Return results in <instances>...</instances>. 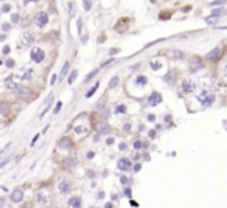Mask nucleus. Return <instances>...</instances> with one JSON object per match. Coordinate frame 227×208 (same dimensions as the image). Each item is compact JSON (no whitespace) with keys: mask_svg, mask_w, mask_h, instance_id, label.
Here are the masks:
<instances>
[{"mask_svg":"<svg viewBox=\"0 0 227 208\" xmlns=\"http://www.w3.org/2000/svg\"><path fill=\"white\" fill-rule=\"evenodd\" d=\"M34 24L36 26H39V28H44V26H47L48 24V16L47 13H39L36 16V19H34Z\"/></svg>","mask_w":227,"mask_h":208,"instance_id":"1","label":"nucleus"},{"mask_svg":"<svg viewBox=\"0 0 227 208\" xmlns=\"http://www.w3.org/2000/svg\"><path fill=\"white\" fill-rule=\"evenodd\" d=\"M45 58V53L44 50H41V48H34L33 51H31V59H33L34 62H42Z\"/></svg>","mask_w":227,"mask_h":208,"instance_id":"2","label":"nucleus"},{"mask_svg":"<svg viewBox=\"0 0 227 208\" xmlns=\"http://www.w3.org/2000/svg\"><path fill=\"white\" fill-rule=\"evenodd\" d=\"M11 200L14 202V204H19V202L24 200V191L20 188H16L13 193H11Z\"/></svg>","mask_w":227,"mask_h":208,"instance_id":"3","label":"nucleus"},{"mask_svg":"<svg viewBox=\"0 0 227 208\" xmlns=\"http://www.w3.org/2000/svg\"><path fill=\"white\" fill-rule=\"evenodd\" d=\"M131 160H129V158H120V160H118V163H117V168L118 169H121V171H126V169H129L131 168Z\"/></svg>","mask_w":227,"mask_h":208,"instance_id":"4","label":"nucleus"},{"mask_svg":"<svg viewBox=\"0 0 227 208\" xmlns=\"http://www.w3.org/2000/svg\"><path fill=\"white\" fill-rule=\"evenodd\" d=\"M196 89V85H194V83L193 81H188V79H185L182 83V90L185 92V93H191V92Z\"/></svg>","mask_w":227,"mask_h":208,"instance_id":"5","label":"nucleus"},{"mask_svg":"<svg viewBox=\"0 0 227 208\" xmlns=\"http://www.w3.org/2000/svg\"><path fill=\"white\" fill-rule=\"evenodd\" d=\"M34 41H36V36H34L33 31H25L24 33V43L25 45H31Z\"/></svg>","mask_w":227,"mask_h":208,"instance_id":"6","label":"nucleus"},{"mask_svg":"<svg viewBox=\"0 0 227 208\" xmlns=\"http://www.w3.org/2000/svg\"><path fill=\"white\" fill-rule=\"evenodd\" d=\"M160 101H162V95L157 93V92H154V93L148 98V104H149V106H157Z\"/></svg>","mask_w":227,"mask_h":208,"instance_id":"7","label":"nucleus"},{"mask_svg":"<svg viewBox=\"0 0 227 208\" xmlns=\"http://www.w3.org/2000/svg\"><path fill=\"white\" fill-rule=\"evenodd\" d=\"M16 95H17L19 98H22V100H28V96H30V92L28 89H25V87H16Z\"/></svg>","mask_w":227,"mask_h":208,"instance_id":"8","label":"nucleus"},{"mask_svg":"<svg viewBox=\"0 0 227 208\" xmlns=\"http://www.w3.org/2000/svg\"><path fill=\"white\" fill-rule=\"evenodd\" d=\"M219 56H221V48H215V50H212L205 56V59H207V61H216Z\"/></svg>","mask_w":227,"mask_h":208,"instance_id":"9","label":"nucleus"},{"mask_svg":"<svg viewBox=\"0 0 227 208\" xmlns=\"http://www.w3.org/2000/svg\"><path fill=\"white\" fill-rule=\"evenodd\" d=\"M48 200H50V194L47 193V191H41L39 194H37V202L39 204H48Z\"/></svg>","mask_w":227,"mask_h":208,"instance_id":"10","label":"nucleus"},{"mask_svg":"<svg viewBox=\"0 0 227 208\" xmlns=\"http://www.w3.org/2000/svg\"><path fill=\"white\" fill-rule=\"evenodd\" d=\"M202 67V61L199 58H194V59H191V62H190V70L191 72H196V70H199Z\"/></svg>","mask_w":227,"mask_h":208,"instance_id":"11","label":"nucleus"},{"mask_svg":"<svg viewBox=\"0 0 227 208\" xmlns=\"http://www.w3.org/2000/svg\"><path fill=\"white\" fill-rule=\"evenodd\" d=\"M98 132H103V134H107V132H111V126L107 124V123H100L98 124Z\"/></svg>","mask_w":227,"mask_h":208,"instance_id":"12","label":"nucleus"},{"mask_svg":"<svg viewBox=\"0 0 227 208\" xmlns=\"http://www.w3.org/2000/svg\"><path fill=\"white\" fill-rule=\"evenodd\" d=\"M69 207H72V208L81 207V199L79 197H72V199L69 200Z\"/></svg>","mask_w":227,"mask_h":208,"instance_id":"13","label":"nucleus"},{"mask_svg":"<svg viewBox=\"0 0 227 208\" xmlns=\"http://www.w3.org/2000/svg\"><path fill=\"white\" fill-rule=\"evenodd\" d=\"M9 112V104L6 103H0V115H5Z\"/></svg>","mask_w":227,"mask_h":208,"instance_id":"14","label":"nucleus"},{"mask_svg":"<svg viewBox=\"0 0 227 208\" xmlns=\"http://www.w3.org/2000/svg\"><path fill=\"white\" fill-rule=\"evenodd\" d=\"M59 146L61 147H70L72 146V141H70V138H62L61 141H59Z\"/></svg>","mask_w":227,"mask_h":208,"instance_id":"15","label":"nucleus"},{"mask_svg":"<svg viewBox=\"0 0 227 208\" xmlns=\"http://www.w3.org/2000/svg\"><path fill=\"white\" fill-rule=\"evenodd\" d=\"M136 83H137L138 85H142V87H143V85H146L148 79L145 78V76H140V75H138V76H137V79H136Z\"/></svg>","mask_w":227,"mask_h":208,"instance_id":"16","label":"nucleus"},{"mask_svg":"<svg viewBox=\"0 0 227 208\" xmlns=\"http://www.w3.org/2000/svg\"><path fill=\"white\" fill-rule=\"evenodd\" d=\"M118 83H120L118 76H114V78L111 79V83H109V89H115V87L118 85Z\"/></svg>","mask_w":227,"mask_h":208,"instance_id":"17","label":"nucleus"},{"mask_svg":"<svg viewBox=\"0 0 227 208\" xmlns=\"http://www.w3.org/2000/svg\"><path fill=\"white\" fill-rule=\"evenodd\" d=\"M59 191H61V193H69V191H70V185L66 183V182H62L61 185H59Z\"/></svg>","mask_w":227,"mask_h":208,"instance_id":"18","label":"nucleus"},{"mask_svg":"<svg viewBox=\"0 0 227 208\" xmlns=\"http://www.w3.org/2000/svg\"><path fill=\"white\" fill-rule=\"evenodd\" d=\"M219 17H216V16H208V17H205V22H207L208 25H215L216 22H218Z\"/></svg>","mask_w":227,"mask_h":208,"instance_id":"19","label":"nucleus"},{"mask_svg":"<svg viewBox=\"0 0 227 208\" xmlns=\"http://www.w3.org/2000/svg\"><path fill=\"white\" fill-rule=\"evenodd\" d=\"M201 100H202V98H201ZM213 101H215V95H210V96H207V98H204L201 103L205 104V106H208V104H212Z\"/></svg>","mask_w":227,"mask_h":208,"instance_id":"20","label":"nucleus"},{"mask_svg":"<svg viewBox=\"0 0 227 208\" xmlns=\"http://www.w3.org/2000/svg\"><path fill=\"white\" fill-rule=\"evenodd\" d=\"M224 14H226V9H224V8L215 9L213 13H212V16H216V17H221V16H224Z\"/></svg>","mask_w":227,"mask_h":208,"instance_id":"21","label":"nucleus"},{"mask_svg":"<svg viewBox=\"0 0 227 208\" xmlns=\"http://www.w3.org/2000/svg\"><path fill=\"white\" fill-rule=\"evenodd\" d=\"M98 87H100V84L96 83V84H95V85H94V87H92V89L87 92V93H86V98H90V96H92V95H94L95 92H96V89H98Z\"/></svg>","mask_w":227,"mask_h":208,"instance_id":"22","label":"nucleus"},{"mask_svg":"<svg viewBox=\"0 0 227 208\" xmlns=\"http://www.w3.org/2000/svg\"><path fill=\"white\" fill-rule=\"evenodd\" d=\"M76 76H78V72H76V70H73V72L70 73V76H69V84H73L75 79H76Z\"/></svg>","mask_w":227,"mask_h":208,"instance_id":"23","label":"nucleus"},{"mask_svg":"<svg viewBox=\"0 0 227 208\" xmlns=\"http://www.w3.org/2000/svg\"><path fill=\"white\" fill-rule=\"evenodd\" d=\"M11 79H13L11 76H9V78H6V81H5V84H6V87H8V89H16V84L13 83Z\"/></svg>","mask_w":227,"mask_h":208,"instance_id":"24","label":"nucleus"},{"mask_svg":"<svg viewBox=\"0 0 227 208\" xmlns=\"http://www.w3.org/2000/svg\"><path fill=\"white\" fill-rule=\"evenodd\" d=\"M64 166H67V168H73V166H75V158H67V160L64 162Z\"/></svg>","mask_w":227,"mask_h":208,"instance_id":"25","label":"nucleus"},{"mask_svg":"<svg viewBox=\"0 0 227 208\" xmlns=\"http://www.w3.org/2000/svg\"><path fill=\"white\" fill-rule=\"evenodd\" d=\"M67 72H69V62H66L62 65V70H61V78H64V76L67 75Z\"/></svg>","mask_w":227,"mask_h":208,"instance_id":"26","label":"nucleus"},{"mask_svg":"<svg viewBox=\"0 0 227 208\" xmlns=\"http://www.w3.org/2000/svg\"><path fill=\"white\" fill-rule=\"evenodd\" d=\"M115 112H117V113H125V112H126V106H123V104H120V106H117Z\"/></svg>","mask_w":227,"mask_h":208,"instance_id":"27","label":"nucleus"},{"mask_svg":"<svg viewBox=\"0 0 227 208\" xmlns=\"http://www.w3.org/2000/svg\"><path fill=\"white\" fill-rule=\"evenodd\" d=\"M160 67H162V64H160V62H157V61L151 62V68H153V70H159Z\"/></svg>","mask_w":227,"mask_h":208,"instance_id":"28","label":"nucleus"},{"mask_svg":"<svg viewBox=\"0 0 227 208\" xmlns=\"http://www.w3.org/2000/svg\"><path fill=\"white\" fill-rule=\"evenodd\" d=\"M134 147H136V149L138 151V149H142V147H143V143H142V141H134Z\"/></svg>","mask_w":227,"mask_h":208,"instance_id":"29","label":"nucleus"},{"mask_svg":"<svg viewBox=\"0 0 227 208\" xmlns=\"http://www.w3.org/2000/svg\"><path fill=\"white\" fill-rule=\"evenodd\" d=\"M92 6V3H90V0H84V11H89Z\"/></svg>","mask_w":227,"mask_h":208,"instance_id":"30","label":"nucleus"},{"mask_svg":"<svg viewBox=\"0 0 227 208\" xmlns=\"http://www.w3.org/2000/svg\"><path fill=\"white\" fill-rule=\"evenodd\" d=\"M61 107H62V103L58 101V104H56V107H55V110H53V113H58L59 110H61Z\"/></svg>","mask_w":227,"mask_h":208,"instance_id":"31","label":"nucleus"},{"mask_svg":"<svg viewBox=\"0 0 227 208\" xmlns=\"http://www.w3.org/2000/svg\"><path fill=\"white\" fill-rule=\"evenodd\" d=\"M224 2L226 0H216V2H210V5L212 6H215V5H224Z\"/></svg>","mask_w":227,"mask_h":208,"instance_id":"32","label":"nucleus"},{"mask_svg":"<svg viewBox=\"0 0 227 208\" xmlns=\"http://www.w3.org/2000/svg\"><path fill=\"white\" fill-rule=\"evenodd\" d=\"M2 11H3V13H9V11H11V6H9V5H3Z\"/></svg>","mask_w":227,"mask_h":208,"instance_id":"33","label":"nucleus"},{"mask_svg":"<svg viewBox=\"0 0 227 208\" xmlns=\"http://www.w3.org/2000/svg\"><path fill=\"white\" fill-rule=\"evenodd\" d=\"M5 64H6V67H9V68H13V67H14V61H11V59H8V61L5 62Z\"/></svg>","mask_w":227,"mask_h":208,"instance_id":"34","label":"nucleus"},{"mask_svg":"<svg viewBox=\"0 0 227 208\" xmlns=\"http://www.w3.org/2000/svg\"><path fill=\"white\" fill-rule=\"evenodd\" d=\"M9 162V158H5V160H2V162H0V169H2L5 165H6V163Z\"/></svg>","mask_w":227,"mask_h":208,"instance_id":"35","label":"nucleus"},{"mask_svg":"<svg viewBox=\"0 0 227 208\" xmlns=\"http://www.w3.org/2000/svg\"><path fill=\"white\" fill-rule=\"evenodd\" d=\"M19 20V14H11V22H17Z\"/></svg>","mask_w":227,"mask_h":208,"instance_id":"36","label":"nucleus"},{"mask_svg":"<svg viewBox=\"0 0 227 208\" xmlns=\"http://www.w3.org/2000/svg\"><path fill=\"white\" fill-rule=\"evenodd\" d=\"M96 73H98V70H94V72H92V73H90V75H89V78H86V81H89V79H90V78H94V76H95V75H96Z\"/></svg>","mask_w":227,"mask_h":208,"instance_id":"37","label":"nucleus"},{"mask_svg":"<svg viewBox=\"0 0 227 208\" xmlns=\"http://www.w3.org/2000/svg\"><path fill=\"white\" fill-rule=\"evenodd\" d=\"M56 76H58V75H53V76H51V79H50V84H51V85H55V83H56V79H58V78H56Z\"/></svg>","mask_w":227,"mask_h":208,"instance_id":"38","label":"nucleus"},{"mask_svg":"<svg viewBox=\"0 0 227 208\" xmlns=\"http://www.w3.org/2000/svg\"><path fill=\"white\" fill-rule=\"evenodd\" d=\"M120 182H121L123 185L128 183V177H126V176H121V177H120Z\"/></svg>","mask_w":227,"mask_h":208,"instance_id":"39","label":"nucleus"},{"mask_svg":"<svg viewBox=\"0 0 227 208\" xmlns=\"http://www.w3.org/2000/svg\"><path fill=\"white\" fill-rule=\"evenodd\" d=\"M31 73H33V72H31V70H28V72H26V73H25V76H24V79H30V78H31V76H30Z\"/></svg>","mask_w":227,"mask_h":208,"instance_id":"40","label":"nucleus"},{"mask_svg":"<svg viewBox=\"0 0 227 208\" xmlns=\"http://www.w3.org/2000/svg\"><path fill=\"white\" fill-rule=\"evenodd\" d=\"M148 137H149V138H154V137H156V130H149Z\"/></svg>","mask_w":227,"mask_h":208,"instance_id":"41","label":"nucleus"},{"mask_svg":"<svg viewBox=\"0 0 227 208\" xmlns=\"http://www.w3.org/2000/svg\"><path fill=\"white\" fill-rule=\"evenodd\" d=\"M118 147H120V151H125L126 147H128V145L126 143H120V146H118Z\"/></svg>","mask_w":227,"mask_h":208,"instance_id":"42","label":"nucleus"},{"mask_svg":"<svg viewBox=\"0 0 227 208\" xmlns=\"http://www.w3.org/2000/svg\"><path fill=\"white\" fill-rule=\"evenodd\" d=\"M140 169H142V165H140V163H137V165L134 166V171L137 172V171H140Z\"/></svg>","mask_w":227,"mask_h":208,"instance_id":"43","label":"nucleus"},{"mask_svg":"<svg viewBox=\"0 0 227 208\" xmlns=\"http://www.w3.org/2000/svg\"><path fill=\"white\" fill-rule=\"evenodd\" d=\"M106 145H107V146L114 145V138H107V140H106Z\"/></svg>","mask_w":227,"mask_h":208,"instance_id":"44","label":"nucleus"},{"mask_svg":"<svg viewBox=\"0 0 227 208\" xmlns=\"http://www.w3.org/2000/svg\"><path fill=\"white\" fill-rule=\"evenodd\" d=\"M182 56H183V54H182L181 51H176V53H174V58H179V59H181Z\"/></svg>","mask_w":227,"mask_h":208,"instance_id":"45","label":"nucleus"},{"mask_svg":"<svg viewBox=\"0 0 227 208\" xmlns=\"http://www.w3.org/2000/svg\"><path fill=\"white\" fill-rule=\"evenodd\" d=\"M9 53V47L6 45V47H3V54H8Z\"/></svg>","mask_w":227,"mask_h":208,"instance_id":"46","label":"nucleus"},{"mask_svg":"<svg viewBox=\"0 0 227 208\" xmlns=\"http://www.w3.org/2000/svg\"><path fill=\"white\" fill-rule=\"evenodd\" d=\"M9 146H11V143H8L6 146H5V149H2V151H0V155H2V154H3V152H5V151H6V149H8V147H9Z\"/></svg>","mask_w":227,"mask_h":208,"instance_id":"47","label":"nucleus"},{"mask_svg":"<svg viewBox=\"0 0 227 208\" xmlns=\"http://www.w3.org/2000/svg\"><path fill=\"white\" fill-rule=\"evenodd\" d=\"M9 28H11V26H9V24H3V30H5V31H8Z\"/></svg>","mask_w":227,"mask_h":208,"instance_id":"48","label":"nucleus"},{"mask_svg":"<svg viewBox=\"0 0 227 208\" xmlns=\"http://www.w3.org/2000/svg\"><path fill=\"white\" fill-rule=\"evenodd\" d=\"M148 120H149V121H154V120H156V115H148Z\"/></svg>","mask_w":227,"mask_h":208,"instance_id":"49","label":"nucleus"},{"mask_svg":"<svg viewBox=\"0 0 227 208\" xmlns=\"http://www.w3.org/2000/svg\"><path fill=\"white\" fill-rule=\"evenodd\" d=\"M125 130H126V132H128V130H131V124H129V123L125 124Z\"/></svg>","mask_w":227,"mask_h":208,"instance_id":"50","label":"nucleus"},{"mask_svg":"<svg viewBox=\"0 0 227 208\" xmlns=\"http://www.w3.org/2000/svg\"><path fill=\"white\" fill-rule=\"evenodd\" d=\"M94 155H95V154H94L92 151H90V152H87V158H94Z\"/></svg>","mask_w":227,"mask_h":208,"instance_id":"51","label":"nucleus"},{"mask_svg":"<svg viewBox=\"0 0 227 208\" xmlns=\"http://www.w3.org/2000/svg\"><path fill=\"white\" fill-rule=\"evenodd\" d=\"M111 62H112V61H106V62H103V64H101V67H106V65H109Z\"/></svg>","mask_w":227,"mask_h":208,"instance_id":"52","label":"nucleus"},{"mask_svg":"<svg viewBox=\"0 0 227 208\" xmlns=\"http://www.w3.org/2000/svg\"><path fill=\"white\" fill-rule=\"evenodd\" d=\"M0 207H5V199L0 197Z\"/></svg>","mask_w":227,"mask_h":208,"instance_id":"53","label":"nucleus"},{"mask_svg":"<svg viewBox=\"0 0 227 208\" xmlns=\"http://www.w3.org/2000/svg\"><path fill=\"white\" fill-rule=\"evenodd\" d=\"M76 25H78V33H79V31H81V20H79V19H78V24H76Z\"/></svg>","mask_w":227,"mask_h":208,"instance_id":"54","label":"nucleus"},{"mask_svg":"<svg viewBox=\"0 0 227 208\" xmlns=\"http://www.w3.org/2000/svg\"><path fill=\"white\" fill-rule=\"evenodd\" d=\"M125 193H126V196H129V197H131V189H129V188L125 191Z\"/></svg>","mask_w":227,"mask_h":208,"instance_id":"55","label":"nucleus"},{"mask_svg":"<svg viewBox=\"0 0 227 208\" xmlns=\"http://www.w3.org/2000/svg\"><path fill=\"white\" fill-rule=\"evenodd\" d=\"M118 50H117V48H112V50H111V54H115Z\"/></svg>","mask_w":227,"mask_h":208,"instance_id":"56","label":"nucleus"},{"mask_svg":"<svg viewBox=\"0 0 227 208\" xmlns=\"http://www.w3.org/2000/svg\"><path fill=\"white\" fill-rule=\"evenodd\" d=\"M28 2H37V0H25V3H28Z\"/></svg>","mask_w":227,"mask_h":208,"instance_id":"57","label":"nucleus"}]
</instances>
